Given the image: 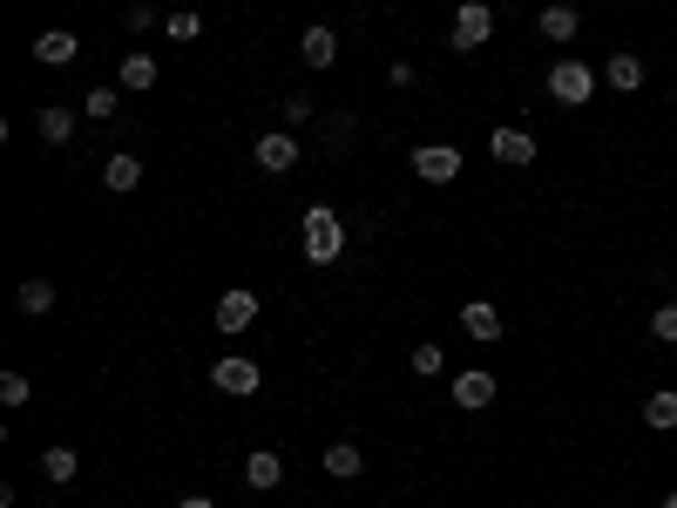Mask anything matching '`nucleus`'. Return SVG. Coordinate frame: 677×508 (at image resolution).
<instances>
[{"instance_id": "f257e3e1", "label": "nucleus", "mask_w": 677, "mask_h": 508, "mask_svg": "<svg viewBox=\"0 0 677 508\" xmlns=\"http://www.w3.org/2000/svg\"><path fill=\"white\" fill-rule=\"evenodd\" d=\"M338 251H346V217L332 204H312L305 211V258L312 265H338Z\"/></svg>"}, {"instance_id": "f03ea898", "label": "nucleus", "mask_w": 677, "mask_h": 508, "mask_svg": "<svg viewBox=\"0 0 677 508\" xmlns=\"http://www.w3.org/2000/svg\"><path fill=\"white\" fill-rule=\"evenodd\" d=\"M542 89H549L562 109H582L589 96H597V68L576 61V55H562V61H549V81H542Z\"/></svg>"}, {"instance_id": "7ed1b4c3", "label": "nucleus", "mask_w": 677, "mask_h": 508, "mask_svg": "<svg viewBox=\"0 0 677 508\" xmlns=\"http://www.w3.org/2000/svg\"><path fill=\"white\" fill-rule=\"evenodd\" d=\"M488 41H494V8H488V0H461L448 48H454V55H474V48H488Z\"/></svg>"}, {"instance_id": "20e7f679", "label": "nucleus", "mask_w": 677, "mask_h": 508, "mask_svg": "<svg viewBox=\"0 0 677 508\" xmlns=\"http://www.w3.org/2000/svg\"><path fill=\"white\" fill-rule=\"evenodd\" d=\"M210 387L217 393H230V400H251L265 387V373H258V360H244V353H224L217 367H210Z\"/></svg>"}, {"instance_id": "39448f33", "label": "nucleus", "mask_w": 677, "mask_h": 508, "mask_svg": "<svg viewBox=\"0 0 677 508\" xmlns=\"http://www.w3.org/2000/svg\"><path fill=\"white\" fill-rule=\"evenodd\" d=\"M461 163H468V156H461L454 143H420V149H413V177H420V184H454Z\"/></svg>"}, {"instance_id": "423d86ee", "label": "nucleus", "mask_w": 677, "mask_h": 508, "mask_svg": "<svg viewBox=\"0 0 677 508\" xmlns=\"http://www.w3.org/2000/svg\"><path fill=\"white\" fill-rule=\"evenodd\" d=\"M488 156H494V163H508V169H529V163H536V136H529V129H516V123H501V129L488 136Z\"/></svg>"}, {"instance_id": "0eeeda50", "label": "nucleus", "mask_w": 677, "mask_h": 508, "mask_svg": "<svg viewBox=\"0 0 677 508\" xmlns=\"http://www.w3.org/2000/svg\"><path fill=\"white\" fill-rule=\"evenodd\" d=\"M251 156H258V169H265V177H285V169L298 163V136H292V129H265Z\"/></svg>"}, {"instance_id": "6e6552de", "label": "nucleus", "mask_w": 677, "mask_h": 508, "mask_svg": "<svg viewBox=\"0 0 677 508\" xmlns=\"http://www.w3.org/2000/svg\"><path fill=\"white\" fill-rule=\"evenodd\" d=\"M454 407H468V413L494 407V373H488V367H461V373H454Z\"/></svg>"}, {"instance_id": "1a4fd4ad", "label": "nucleus", "mask_w": 677, "mask_h": 508, "mask_svg": "<svg viewBox=\"0 0 677 508\" xmlns=\"http://www.w3.org/2000/svg\"><path fill=\"white\" fill-rule=\"evenodd\" d=\"M461 332L474 339V346H494V339H501L508 325H501V312H494L488 299H468V305H461Z\"/></svg>"}, {"instance_id": "9d476101", "label": "nucleus", "mask_w": 677, "mask_h": 508, "mask_svg": "<svg viewBox=\"0 0 677 508\" xmlns=\"http://www.w3.org/2000/svg\"><path fill=\"white\" fill-rule=\"evenodd\" d=\"M251 319H258V292H244V285H230V292L217 299V332H244Z\"/></svg>"}, {"instance_id": "9b49d317", "label": "nucleus", "mask_w": 677, "mask_h": 508, "mask_svg": "<svg viewBox=\"0 0 677 508\" xmlns=\"http://www.w3.org/2000/svg\"><path fill=\"white\" fill-rule=\"evenodd\" d=\"M604 81H610V89H617V96H637V89H644V55H630V48H617V55L604 61Z\"/></svg>"}, {"instance_id": "f8f14e48", "label": "nucleus", "mask_w": 677, "mask_h": 508, "mask_svg": "<svg viewBox=\"0 0 677 508\" xmlns=\"http://www.w3.org/2000/svg\"><path fill=\"white\" fill-rule=\"evenodd\" d=\"M102 184H109L116 197H122V190H136V184H143V156H136V149H116V156L102 163Z\"/></svg>"}, {"instance_id": "ddd939ff", "label": "nucleus", "mask_w": 677, "mask_h": 508, "mask_svg": "<svg viewBox=\"0 0 677 508\" xmlns=\"http://www.w3.org/2000/svg\"><path fill=\"white\" fill-rule=\"evenodd\" d=\"M244 481L258 488V495H272V488L285 481V461H278L272 448H251V461H244Z\"/></svg>"}, {"instance_id": "4468645a", "label": "nucleus", "mask_w": 677, "mask_h": 508, "mask_svg": "<svg viewBox=\"0 0 677 508\" xmlns=\"http://www.w3.org/2000/svg\"><path fill=\"white\" fill-rule=\"evenodd\" d=\"M156 75H163V68H156V55H143V48H129V55H122V68H116V81H122V89H136V96H143V89H156Z\"/></svg>"}, {"instance_id": "2eb2a0df", "label": "nucleus", "mask_w": 677, "mask_h": 508, "mask_svg": "<svg viewBox=\"0 0 677 508\" xmlns=\"http://www.w3.org/2000/svg\"><path fill=\"white\" fill-rule=\"evenodd\" d=\"M644 428H650V434H677V387H657V393L644 400Z\"/></svg>"}, {"instance_id": "dca6fc26", "label": "nucleus", "mask_w": 677, "mask_h": 508, "mask_svg": "<svg viewBox=\"0 0 677 508\" xmlns=\"http://www.w3.org/2000/svg\"><path fill=\"white\" fill-rule=\"evenodd\" d=\"M536 35H542V41H576V35H582V14H576V8H562V0H556V8H542Z\"/></svg>"}, {"instance_id": "f3484780", "label": "nucleus", "mask_w": 677, "mask_h": 508, "mask_svg": "<svg viewBox=\"0 0 677 508\" xmlns=\"http://www.w3.org/2000/svg\"><path fill=\"white\" fill-rule=\"evenodd\" d=\"M75 55H81V41H75L68 28H48V35L35 41V61H48V68H68Z\"/></svg>"}, {"instance_id": "a211bd4d", "label": "nucleus", "mask_w": 677, "mask_h": 508, "mask_svg": "<svg viewBox=\"0 0 677 508\" xmlns=\"http://www.w3.org/2000/svg\"><path fill=\"white\" fill-rule=\"evenodd\" d=\"M298 55H305L312 68H332V61H338V35H332V28H305V35H298Z\"/></svg>"}, {"instance_id": "6ab92c4d", "label": "nucleus", "mask_w": 677, "mask_h": 508, "mask_svg": "<svg viewBox=\"0 0 677 508\" xmlns=\"http://www.w3.org/2000/svg\"><path fill=\"white\" fill-rule=\"evenodd\" d=\"M35 129H41V143H68L75 136V109H61V102H41V116H35Z\"/></svg>"}, {"instance_id": "aec40b11", "label": "nucleus", "mask_w": 677, "mask_h": 508, "mask_svg": "<svg viewBox=\"0 0 677 508\" xmlns=\"http://www.w3.org/2000/svg\"><path fill=\"white\" fill-rule=\"evenodd\" d=\"M360 468H366V461H360L353 441H332V448H325V475H332V481H353Z\"/></svg>"}, {"instance_id": "412c9836", "label": "nucleus", "mask_w": 677, "mask_h": 508, "mask_svg": "<svg viewBox=\"0 0 677 508\" xmlns=\"http://www.w3.org/2000/svg\"><path fill=\"white\" fill-rule=\"evenodd\" d=\"M41 475H48L55 488H68V481L81 475V455H75V448H48V455H41Z\"/></svg>"}, {"instance_id": "4be33fe9", "label": "nucleus", "mask_w": 677, "mask_h": 508, "mask_svg": "<svg viewBox=\"0 0 677 508\" xmlns=\"http://www.w3.org/2000/svg\"><path fill=\"white\" fill-rule=\"evenodd\" d=\"M28 393H35V380H28V373H14V367L0 373V407H8V413H14V407H28Z\"/></svg>"}, {"instance_id": "5701e85b", "label": "nucleus", "mask_w": 677, "mask_h": 508, "mask_svg": "<svg viewBox=\"0 0 677 508\" xmlns=\"http://www.w3.org/2000/svg\"><path fill=\"white\" fill-rule=\"evenodd\" d=\"M21 312H35V319L55 312V285H48V279H28V285H21Z\"/></svg>"}, {"instance_id": "b1692460", "label": "nucleus", "mask_w": 677, "mask_h": 508, "mask_svg": "<svg viewBox=\"0 0 677 508\" xmlns=\"http://www.w3.org/2000/svg\"><path fill=\"white\" fill-rule=\"evenodd\" d=\"M81 116H89V123H109V116H116V89H89V96H81Z\"/></svg>"}, {"instance_id": "393cba45", "label": "nucleus", "mask_w": 677, "mask_h": 508, "mask_svg": "<svg viewBox=\"0 0 677 508\" xmlns=\"http://www.w3.org/2000/svg\"><path fill=\"white\" fill-rule=\"evenodd\" d=\"M650 339H657V346H677V305H657L650 312Z\"/></svg>"}, {"instance_id": "a878e982", "label": "nucleus", "mask_w": 677, "mask_h": 508, "mask_svg": "<svg viewBox=\"0 0 677 508\" xmlns=\"http://www.w3.org/2000/svg\"><path fill=\"white\" fill-rule=\"evenodd\" d=\"M441 367H448V353L434 346V339H428V346H413V373H420V380H434Z\"/></svg>"}, {"instance_id": "bb28decb", "label": "nucleus", "mask_w": 677, "mask_h": 508, "mask_svg": "<svg viewBox=\"0 0 677 508\" xmlns=\"http://www.w3.org/2000/svg\"><path fill=\"white\" fill-rule=\"evenodd\" d=\"M278 116H285V129H305V123H312V96H285Z\"/></svg>"}, {"instance_id": "cd10ccee", "label": "nucleus", "mask_w": 677, "mask_h": 508, "mask_svg": "<svg viewBox=\"0 0 677 508\" xmlns=\"http://www.w3.org/2000/svg\"><path fill=\"white\" fill-rule=\"evenodd\" d=\"M163 28H169V35H177V41H197V35H204V14H169Z\"/></svg>"}, {"instance_id": "c85d7f7f", "label": "nucleus", "mask_w": 677, "mask_h": 508, "mask_svg": "<svg viewBox=\"0 0 677 508\" xmlns=\"http://www.w3.org/2000/svg\"><path fill=\"white\" fill-rule=\"evenodd\" d=\"M129 28H136V35L156 28V8H149V0H129Z\"/></svg>"}, {"instance_id": "c756f323", "label": "nucleus", "mask_w": 677, "mask_h": 508, "mask_svg": "<svg viewBox=\"0 0 677 508\" xmlns=\"http://www.w3.org/2000/svg\"><path fill=\"white\" fill-rule=\"evenodd\" d=\"M177 508H217V501H210V495H184Z\"/></svg>"}, {"instance_id": "7c9ffc66", "label": "nucleus", "mask_w": 677, "mask_h": 508, "mask_svg": "<svg viewBox=\"0 0 677 508\" xmlns=\"http://www.w3.org/2000/svg\"><path fill=\"white\" fill-rule=\"evenodd\" d=\"M664 508H677V488H670V495H664Z\"/></svg>"}]
</instances>
